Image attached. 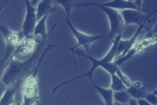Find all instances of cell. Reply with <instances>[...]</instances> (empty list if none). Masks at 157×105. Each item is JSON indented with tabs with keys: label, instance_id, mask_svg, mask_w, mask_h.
<instances>
[{
	"label": "cell",
	"instance_id": "6da1fadb",
	"mask_svg": "<svg viewBox=\"0 0 157 105\" xmlns=\"http://www.w3.org/2000/svg\"><path fill=\"white\" fill-rule=\"evenodd\" d=\"M121 35H122V34H118L113 38V42H112L111 47L110 48V49L109 50L107 53L102 58H101L100 59L96 58L92 56L90 54V55L86 54L82 49H80L78 48L75 49L72 53V55H73L74 60H75V58H74L75 55H77L78 56L86 58L89 59L92 63L91 68L85 73H83V74H81V75H78L72 79L66 80V81L63 82V83L58 85L55 88H53L52 93L54 94L56 91L57 90H58L59 88H61L63 85H66L76 79H80L81 77H86L90 79V80H93V73H94L95 69H97L98 68H102V69H105L107 72H109V74H112V73H115L117 70L120 68V67L114 61V59L116 56V53H117L118 42H119L120 40L121 39Z\"/></svg>",
	"mask_w": 157,
	"mask_h": 105
},
{
	"label": "cell",
	"instance_id": "7a4b0ae2",
	"mask_svg": "<svg viewBox=\"0 0 157 105\" xmlns=\"http://www.w3.org/2000/svg\"><path fill=\"white\" fill-rule=\"evenodd\" d=\"M45 41H41L31 56L25 61H20L14 58L13 54L2 77V80L8 85L16 82H22L33 71L34 64L38 61L42 48Z\"/></svg>",
	"mask_w": 157,
	"mask_h": 105
},
{
	"label": "cell",
	"instance_id": "3957f363",
	"mask_svg": "<svg viewBox=\"0 0 157 105\" xmlns=\"http://www.w3.org/2000/svg\"><path fill=\"white\" fill-rule=\"evenodd\" d=\"M53 45L50 44L48 45L40 54L37 63L33 71L25 79L22 88V93L23 102V104L31 105L34 103H39V90L37 87V73L40 64L45 55L50 50Z\"/></svg>",
	"mask_w": 157,
	"mask_h": 105
},
{
	"label": "cell",
	"instance_id": "277c9868",
	"mask_svg": "<svg viewBox=\"0 0 157 105\" xmlns=\"http://www.w3.org/2000/svg\"><path fill=\"white\" fill-rule=\"evenodd\" d=\"M66 23L68 25V26L70 28L71 32L72 33L74 36L75 37L76 41H77V44L75 45H74V47H70V48L57 47L58 49L69 50L72 53V52L75 49L78 48L79 47H82L90 53L89 47H90L91 44L92 43H93L94 42H96L98 40H100V39L104 38L106 36L105 34H98V35H90V34H85L83 32H81L74 27V26L72 25L70 18H67L66 20Z\"/></svg>",
	"mask_w": 157,
	"mask_h": 105
},
{
	"label": "cell",
	"instance_id": "5b68a950",
	"mask_svg": "<svg viewBox=\"0 0 157 105\" xmlns=\"http://www.w3.org/2000/svg\"><path fill=\"white\" fill-rule=\"evenodd\" d=\"M104 12L107 15L109 24L110 32L108 36L110 38H113L115 36L122 34L125 26L123 17L118 10L104 6H96Z\"/></svg>",
	"mask_w": 157,
	"mask_h": 105
},
{
	"label": "cell",
	"instance_id": "8992f818",
	"mask_svg": "<svg viewBox=\"0 0 157 105\" xmlns=\"http://www.w3.org/2000/svg\"><path fill=\"white\" fill-rule=\"evenodd\" d=\"M24 1L26 5V14L21 31L24 36V38L29 39L34 37L33 33L37 22L36 7L33 6L29 0Z\"/></svg>",
	"mask_w": 157,
	"mask_h": 105
},
{
	"label": "cell",
	"instance_id": "52a82bcc",
	"mask_svg": "<svg viewBox=\"0 0 157 105\" xmlns=\"http://www.w3.org/2000/svg\"><path fill=\"white\" fill-rule=\"evenodd\" d=\"M156 12H157V9H155V10H153L150 14L147 15V16L145 20H144V21L139 26L137 29L134 33V34L131 37L130 39H126V40H124V39H121L120 40V41L118 42V47H117V50L115 58L119 57V56H122L124 55L134 46L139 35L142 32V31L143 28H144L145 24L147 23V22L148 21V20H149L150 17L154 13H155Z\"/></svg>",
	"mask_w": 157,
	"mask_h": 105
},
{
	"label": "cell",
	"instance_id": "ba28073f",
	"mask_svg": "<svg viewBox=\"0 0 157 105\" xmlns=\"http://www.w3.org/2000/svg\"><path fill=\"white\" fill-rule=\"evenodd\" d=\"M104 6L107 7L112 8L118 10L123 9H137L141 10L139 9L134 1H125V0H112L110 2H104V3H98V2H91V3H83L79 4L77 5V7H86V6Z\"/></svg>",
	"mask_w": 157,
	"mask_h": 105
},
{
	"label": "cell",
	"instance_id": "9c48e42d",
	"mask_svg": "<svg viewBox=\"0 0 157 105\" xmlns=\"http://www.w3.org/2000/svg\"><path fill=\"white\" fill-rule=\"evenodd\" d=\"M119 11L123 17L125 26L131 24L139 26L144 21L147 16L143 14L141 10L128 9Z\"/></svg>",
	"mask_w": 157,
	"mask_h": 105
},
{
	"label": "cell",
	"instance_id": "30bf717a",
	"mask_svg": "<svg viewBox=\"0 0 157 105\" xmlns=\"http://www.w3.org/2000/svg\"><path fill=\"white\" fill-rule=\"evenodd\" d=\"M21 82H22L18 81L13 84L7 85L2 97L0 99V105H11L15 104L14 98L15 95Z\"/></svg>",
	"mask_w": 157,
	"mask_h": 105
},
{
	"label": "cell",
	"instance_id": "8fae6325",
	"mask_svg": "<svg viewBox=\"0 0 157 105\" xmlns=\"http://www.w3.org/2000/svg\"><path fill=\"white\" fill-rule=\"evenodd\" d=\"M48 16V15L46 14L37 21L35 28H34V33H33V36L34 37L37 36H40L42 37V40L45 41L47 37L48 36V35H50V34L52 32L53 29L55 28L56 24H55L54 26L52 28L50 33H47V28H46V20Z\"/></svg>",
	"mask_w": 157,
	"mask_h": 105
},
{
	"label": "cell",
	"instance_id": "7c38bea8",
	"mask_svg": "<svg viewBox=\"0 0 157 105\" xmlns=\"http://www.w3.org/2000/svg\"><path fill=\"white\" fill-rule=\"evenodd\" d=\"M55 5L53 0H42L40 1L36 6V17L37 21L44 15L55 12Z\"/></svg>",
	"mask_w": 157,
	"mask_h": 105
},
{
	"label": "cell",
	"instance_id": "4fadbf2b",
	"mask_svg": "<svg viewBox=\"0 0 157 105\" xmlns=\"http://www.w3.org/2000/svg\"><path fill=\"white\" fill-rule=\"evenodd\" d=\"M93 86L94 87V88L97 90V91L101 95L102 98H103L104 102L107 105H112L113 103V91L110 88H105L104 87H102L101 86L98 85L96 84L93 80H90Z\"/></svg>",
	"mask_w": 157,
	"mask_h": 105
},
{
	"label": "cell",
	"instance_id": "5bb4252c",
	"mask_svg": "<svg viewBox=\"0 0 157 105\" xmlns=\"http://www.w3.org/2000/svg\"><path fill=\"white\" fill-rule=\"evenodd\" d=\"M126 90L129 93L130 96L136 99L140 98H144L147 95L145 86L144 85H142L140 87H136L131 84V86L128 87Z\"/></svg>",
	"mask_w": 157,
	"mask_h": 105
},
{
	"label": "cell",
	"instance_id": "9a60e30c",
	"mask_svg": "<svg viewBox=\"0 0 157 105\" xmlns=\"http://www.w3.org/2000/svg\"><path fill=\"white\" fill-rule=\"evenodd\" d=\"M110 88L113 91H120L123 90H126L127 88L124 85L121 80L119 78V77L115 73L110 74Z\"/></svg>",
	"mask_w": 157,
	"mask_h": 105
},
{
	"label": "cell",
	"instance_id": "2e32d148",
	"mask_svg": "<svg viewBox=\"0 0 157 105\" xmlns=\"http://www.w3.org/2000/svg\"><path fill=\"white\" fill-rule=\"evenodd\" d=\"M113 100L121 104H128L131 98L127 90H123L120 91H113Z\"/></svg>",
	"mask_w": 157,
	"mask_h": 105
},
{
	"label": "cell",
	"instance_id": "e0dca14e",
	"mask_svg": "<svg viewBox=\"0 0 157 105\" xmlns=\"http://www.w3.org/2000/svg\"><path fill=\"white\" fill-rule=\"evenodd\" d=\"M53 4L56 6L59 4L61 6L66 12L67 18H70V14L73 6V0H53Z\"/></svg>",
	"mask_w": 157,
	"mask_h": 105
},
{
	"label": "cell",
	"instance_id": "ac0fdd59",
	"mask_svg": "<svg viewBox=\"0 0 157 105\" xmlns=\"http://www.w3.org/2000/svg\"><path fill=\"white\" fill-rule=\"evenodd\" d=\"M115 74L119 77V78L121 80V81L123 82V83L124 84V85L126 87V88L129 87V86H131V81L130 80V79L125 74H124L120 69V68L118 69L117 70V71L115 72Z\"/></svg>",
	"mask_w": 157,
	"mask_h": 105
},
{
	"label": "cell",
	"instance_id": "d6986e66",
	"mask_svg": "<svg viewBox=\"0 0 157 105\" xmlns=\"http://www.w3.org/2000/svg\"><path fill=\"white\" fill-rule=\"evenodd\" d=\"M145 98H146L150 104L157 105V95H155L154 93H147Z\"/></svg>",
	"mask_w": 157,
	"mask_h": 105
},
{
	"label": "cell",
	"instance_id": "ffe728a7",
	"mask_svg": "<svg viewBox=\"0 0 157 105\" xmlns=\"http://www.w3.org/2000/svg\"><path fill=\"white\" fill-rule=\"evenodd\" d=\"M8 64L9 63L4 60L3 57L0 60V79L2 78Z\"/></svg>",
	"mask_w": 157,
	"mask_h": 105
},
{
	"label": "cell",
	"instance_id": "44dd1931",
	"mask_svg": "<svg viewBox=\"0 0 157 105\" xmlns=\"http://www.w3.org/2000/svg\"><path fill=\"white\" fill-rule=\"evenodd\" d=\"M7 87V85L2 80V79H0V99L2 97Z\"/></svg>",
	"mask_w": 157,
	"mask_h": 105
},
{
	"label": "cell",
	"instance_id": "7402d4cb",
	"mask_svg": "<svg viewBox=\"0 0 157 105\" xmlns=\"http://www.w3.org/2000/svg\"><path fill=\"white\" fill-rule=\"evenodd\" d=\"M138 105H151L150 103L146 99V98H140L137 99Z\"/></svg>",
	"mask_w": 157,
	"mask_h": 105
},
{
	"label": "cell",
	"instance_id": "603a6c76",
	"mask_svg": "<svg viewBox=\"0 0 157 105\" xmlns=\"http://www.w3.org/2000/svg\"><path fill=\"white\" fill-rule=\"evenodd\" d=\"M128 104H131V105H137V100L134 98H131Z\"/></svg>",
	"mask_w": 157,
	"mask_h": 105
},
{
	"label": "cell",
	"instance_id": "cb8c5ba5",
	"mask_svg": "<svg viewBox=\"0 0 157 105\" xmlns=\"http://www.w3.org/2000/svg\"><path fill=\"white\" fill-rule=\"evenodd\" d=\"M142 1L143 0H135L134 2H135V4H136V6L141 9V6H142Z\"/></svg>",
	"mask_w": 157,
	"mask_h": 105
},
{
	"label": "cell",
	"instance_id": "d4e9b609",
	"mask_svg": "<svg viewBox=\"0 0 157 105\" xmlns=\"http://www.w3.org/2000/svg\"><path fill=\"white\" fill-rule=\"evenodd\" d=\"M39 1H40V0H31V1H30V2H31V4L33 6L36 7L37 5L38 4V3L39 2Z\"/></svg>",
	"mask_w": 157,
	"mask_h": 105
},
{
	"label": "cell",
	"instance_id": "484cf974",
	"mask_svg": "<svg viewBox=\"0 0 157 105\" xmlns=\"http://www.w3.org/2000/svg\"><path fill=\"white\" fill-rule=\"evenodd\" d=\"M9 1V0H6V1H4V2L3 3V4H2V6L0 7V12H1V10H2V9L3 8V7H4V6L6 4V3L7 2V1Z\"/></svg>",
	"mask_w": 157,
	"mask_h": 105
},
{
	"label": "cell",
	"instance_id": "4316f807",
	"mask_svg": "<svg viewBox=\"0 0 157 105\" xmlns=\"http://www.w3.org/2000/svg\"><path fill=\"white\" fill-rule=\"evenodd\" d=\"M153 31L155 33H157V24L155 25V28L153 29Z\"/></svg>",
	"mask_w": 157,
	"mask_h": 105
},
{
	"label": "cell",
	"instance_id": "83f0119b",
	"mask_svg": "<svg viewBox=\"0 0 157 105\" xmlns=\"http://www.w3.org/2000/svg\"><path fill=\"white\" fill-rule=\"evenodd\" d=\"M125 1H131V0H125Z\"/></svg>",
	"mask_w": 157,
	"mask_h": 105
}]
</instances>
